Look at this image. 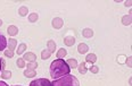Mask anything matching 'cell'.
<instances>
[{
	"mask_svg": "<svg viewBox=\"0 0 132 86\" xmlns=\"http://www.w3.org/2000/svg\"><path fill=\"white\" fill-rule=\"evenodd\" d=\"M71 71V68L68 67L67 62L63 59H57L51 62L50 65V75L53 78H59L65 75H68Z\"/></svg>",
	"mask_w": 132,
	"mask_h": 86,
	"instance_id": "cell-1",
	"label": "cell"
},
{
	"mask_svg": "<svg viewBox=\"0 0 132 86\" xmlns=\"http://www.w3.org/2000/svg\"><path fill=\"white\" fill-rule=\"evenodd\" d=\"M51 84H53V86H80L78 78L70 74L55 79Z\"/></svg>",
	"mask_w": 132,
	"mask_h": 86,
	"instance_id": "cell-2",
	"label": "cell"
},
{
	"mask_svg": "<svg viewBox=\"0 0 132 86\" xmlns=\"http://www.w3.org/2000/svg\"><path fill=\"white\" fill-rule=\"evenodd\" d=\"M30 86H53V84H51L50 80L46 78H39V79L32 80Z\"/></svg>",
	"mask_w": 132,
	"mask_h": 86,
	"instance_id": "cell-3",
	"label": "cell"
},
{
	"mask_svg": "<svg viewBox=\"0 0 132 86\" xmlns=\"http://www.w3.org/2000/svg\"><path fill=\"white\" fill-rule=\"evenodd\" d=\"M51 24H53L54 28L59 30V28H62L63 25H64V21H63L62 18H59V17H56V18L53 19V23H51Z\"/></svg>",
	"mask_w": 132,
	"mask_h": 86,
	"instance_id": "cell-4",
	"label": "cell"
},
{
	"mask_svg": "<svg viewBox=\"0 0 132 86\" xmlns=\"http://www.w3.org/2000/svg\"><path fill=\"white\" fill-rule=\"evenodd\" d=\"M23 59L27 60L29 62H33V61H37V55L33 53V52H26V53H24Z\"/></svg>",
	"mask_w": 132,
	"mask_h": 86,
	"instance_id": "cell-5",
	"label": "cell"
},
{
	"mask_svg": "<svg viewBox=\"0 0 132 86\" xmlns=\"http://www.w3.org/2000/svg\"><path fill=\"white\" fill-rule=\"evenodd\" d=\"M78 51H79V53H81V54H86L87 52L89 51V46H88L86 43H80L78 45Z\"/></svg>",
	"mask_w": 132,
	"mask_h": 86,
	"instance_id": "cell-6",
	"label": "cell"
},
{
	"mask_svg": "<svg viewBox=\"0 0 132 86\" xmlns=\"http://www.w3.org/2000/svg\"><path fill=\"white\" fill-rule=\"evenodd\" d=\"M7 32L10 36H15V35L18 34V28L15 26V25H10V26L7 28Z\"/></svg>",
	"mask_w": 132,
	"mask_h": 86,
	"instance_id": "cell-7",
	"label": "cell"
},
{
	"mask_svg": "<svg viewBox=\"0 0 132 86\" xmlns=\"http://www.w3.org/2000/svg\"><path fill=\"white\" fill-rule=\"evenodd\" d=\"M131 22H132V18H131V13L129 15H125L122 17V24L125 25V26H129L131 25Z\"/></svg>",
	"mask_w": 132,
	"mask_h": 86,
	"instance_id": "cell-8",
	"label": "cell"
},
{
	"mask_svg": "<svg viewBox=\"0 0 132 86\" xmlns=\"http://www.w3.org/2000/svg\"><path fill=\"white\" fill-rule=\"evenodd\" d=\"M64 43L67 46H73L74 43H75V37H73V36H66L64 39Z\"/></svg>",
	"mask_w": 132,
	"mask_h": 86,
	"instance_id": "cell-9",
	"label": "cell"
},
{
	"mask_svg": "<svg viewBox=\"0 0 132 86\" xmlns=\"http://www.w3.org/2000/svg\"><path fill=\"white\" fill-rule=\"evenodd\" d=\"M35 75H37V73H35L34 69H25V70H24V76L29 77V78L35 77Z\"/></svg>",
	"mask_w": 132,
	"mask_h": 86,
	"instance_id": "cell-10",
	"label": "cell"
},
{
	"mask_svg": "<svg viewBox=\"0 0 132 86\" xmlns=\"http://www.w3.org/2000/svg\"><path fill=\"white\" fill-rule=\"evenodd\" d=\"M82 35H83L84 37H87V39L92 37L93 36V31L91 28H84L83 31H82Z\"/></svg>",
	"mask_w": 132,
	"mask_h": 86,
	"instance_id": "cell-11",
	"label": "cell"
},
{
	"mask_svg": "<svg viewBox=\"0 0 132 86\" xmlns=\"http://www.w3.org/2000/svg\"><path fill=\"white\" fill-rule=\"evenodd\" d=\"M86 60H87V62L95 63L96 61H97V55H96L95 53H90V54H88L86 57Z\"/></svg>",
	"mask_w": 132,
	"mask_h": 86,
	"instance_id": "cell-12",
	"label": "cell"
},
{
	"mask_svg": "<svg viewBox=\"0 0 132 86\" xmlns=\"http://www.w3.org/2000/svg\"><path fill=\"white\" fill-rule=\"evenodd\" d=\"M16 45H17V41H16L15 39H10L9 42H8V50L14 51L15 48H16Z\"/></svg>",
	"mask_w": 132,
	"mask_h": 86,
	"instance_id": "cell-13",
	"label": "cell"
},
{
	"mask_svg": "<svg viewBox=\"0 0 132 86\" xmlns=\"http://www.w3.org/2000/svg\"><path fill=\"white\" fill-rule=\"evenodd\" d=\"M6 46H7V40L4 35H1V37H0V51H4L6 49Z\"/></svg>",
	"mask_w": 132,
	"mask_h": 86,
	"instance_id": "cell-14",
	"label": "cell"
},
{
	"mask_svg": "<svg viewBox=\"0 0 132 86\" xmlns=\"http://www.w3.org/2000/svg\"><path fill=\"white\" fill-rule=\"evenodd\" d=\"M48 50L51 52V53L56 51V43H55V41H53V40L48 41Z\"/></svg>",
	"mask_w": 132,
	"mask_h": 86,
	"instance_id": "cell-15",
	"label": "cell"
},
{
	"mask_svg": "<svg viewBox=\"0 0 132 86\" xmlns=\"http://www.w3.org/2000/svg\"><path fill=\"white\" fill-rule=\"evenodd\" d=\"M27 13H29V9H27L26 6H22V7H20V9H18V14H20V16H22V17L26 16Z\"/></svg>",
	"mask_w": 132,
	"mask_h": 86,
	"instance_id": "cell-16",
	"label": "cell"
},
{
	"mask_svg": "<svg viewBox=\"0 0 132 86\" xmlns=\"http://www.w3.org/2000/svg\"><path fill=\"white\" fill-rule=\"evenodd\" d=\"M66 62H67V65H68L70 68H76L78 67V61H76L75 59H68Z\"/></svg>",
	"mask_w": 132,
	"mask_h": 86,
	"instance_id": "cell-17",
	"label": "cell"
},
{
	"mask_svg": "<svg viewBox=\"0 0 132 86\" xmlns=\"http://www.w3.org/2000/svg\"><path fill=\"white\" fill-rule=\"evenodd\" d=\"M25 50H26V44L25 43H22L18 45V49H17V54H23L24 52H25Z\"/></svg>",
	"mask_w": 132,
	"mask_h": 86,
	"instance_id": "cell-18",
	"label": "cell"
},
{
	"mask_svg": "<svg viewBox=\"0 0 132 86\" xmlns=\"http://www.w3.org/2000/svg\"><path fill=\"white\" fill-rule=\"evenodd\" d=\"M66 54H67V51H66L65 49H59L58 51H57V58H58V59H63Z\"/></svg>",
	"mask_w": 132,
	"mask_h": 86,
	"instance_id": "cell-19",
	"label": "cell"
},
{
	"mask_svg": "<svg viewBox=\"0 0 132 86\" xmlns=\"http://www.w3.org/2000/svg\"><path fill=\"white\" fill-rule=\"evenodd\" d=\"M38 18H39V15H38L37 13H32V14H30V15H29V21L31 22V23L37 22Z\"/></svg>",
	"mask_w": 132,
	"mask_h": 86,
	"instance_id": "cell-20",
	"label": "cell"
},
{
	"mask_svg": "<svg viewBox=\"0 0 132 86\" xmlns=\"http://www.w3.org/2000/svg\"><path fill=\"white\" fill-rule=\"evenodd\" d=\"M51 55V52L49 51V50H43L42 52H41V58H42L43 60H46V59H48L49 57Z\"/></svg>",
	"mask_w": 132,
	"mask_h": 86,
	"instance_id": "cell-21",
	"label": "cell"
},
{
	"mask_svg": "<svg viewBox=\"0 0 132 86\" xmlns=\"http://www.w3.org/2000/svg\"><path fill=\"white\" fill-rule=\"evenodd\" d=\"M87 70H88V69L86 67V62L80 63V65H79V71H80V74H86Z\"/></svg>",
	"mask_w": 132,
	"mask_h": 86,
	"instance_id": "cell-22",
	"label": "cell"
},
{
	"mask_svg": "<svg viewBox=\"0 0 132 86\" xmlns=\"http://www.w3.org/2000/svg\"><path fill=\"white\" fill-rule=\"evenodd\" d=\"M16 65H17L20 68H24L25 67V60H24L23 58H18L17 61H16Z\"/></svg>",
	"mask_w": 132,
	"mask_h": 86,
	"instance_id": "cell-23",
	"label": "cell"
},
{
	"mask_svg": "<svg viewBox=\"0 0 132 86\" xmlns=\"http://www.w3.org/2000/svg\"><path fill=\"white\" fill-rule=\"evenodd\" d=\"M1 76H2V78H5V79H9L10 77H12V73L8 70H2Z\"/></svg>",
	"mask_w": 132,
	"mask_h": 86,
	"instance_id": "cell-24",
	"label": "cell"
},
{
	"mask_svg": "<svg viewBox=\"0 0 132 86\" xmlns=\"http://www.w3.org/2000/svg\"><path fill=\"white\" fill-rule=\"evenodd\" d=\"M38 67V62L33 61V62H29L27 63V69H35Z\"/></svg>",
	"mask_w": 132,
	"mask_h": 86,
	"instance_id": "cell-25",
	"label": "cell"
},
{
	"mask_svg": "<svg viewBox=\"0 0 132 86\" xmlns=\"http://www.w3.org/2000/svg\"><path fill=\"white\" fill-rule=\"evenodd\" d=\"M4 53H5V55H6V57L12 58L13 55H14V51H10V50H7V51H5Z\"/></svg>",
	"mask_w": 132,
	"mask_h": 86,
	"instance_id": "cell-26",
	"label": "cell"
},
{
	"mask_svg": "<svg viewBox=\"0 0 132 86\" xmlns=\"http://www.w3.org/2000/svg\"><path fill=\"white\" fill-rule=\"evenodd\" d=\"M90 70H91V73H93V74H97L99 71V68L97 67V66H92V67L90 68Z\"/></svg>",
	"mask_w": 132,
	"mask_h": 86,
	"instance_id": "cell-27",
	"label": "cell"
},
{
	"mask_svg": "<svg viewBox=\"0 0 132 86\" xmlns=\"http://www.w3.org/2000/svg\"><path fill=\"white\" fill-rule=\"evenodd\" d=\"M126 60H128V61H126V63H128V66H129V67H132V63H131V60H132V58L131 57H129L128 58V59H126Z\"/></svg>",
	"mask_w": 132,
	"mask_h": 86,
	"instance_id": "cell-28",
	"label": "cell"
},
{
	"mask_svg": "<svg viewBox=\"0 0 132 86\" xmlns=\"http://www.w3.org/2000/svg\"><path fill=\"white\" fill-rule=\"evenodd\" d=\"M124 5H125L126 7H131V5H132V1H131V0H129V1H125V2H124Z\"/></svg>",
	"mask_w": 132,
	"mask_h": 86,
	"instance_id": "cell-29",
	"label": "cell"
},
{
	"mask_svg": "<svg viewBox=\"0 0 132 86\" xmlns=\"http://www.w3.org/2000/svg\"><path fill=\"white\" fill-rule=\"evenodd\" d=\"M0 86H8V84H6L5 82H0Z\"/></svg>",
	"mask_w": 132,
	"mask_h": 86,
	"instance_id": "cell-30",
	"label": "cell"
},
{
	"mask_svg": "<svg viewBox=\"0 0 132 86\" xmlns=\"http://www.w3.org/2000/svg\"><path fill=\"white\" fill-rule=\"evenodd\" d=\"M0 70H1V58H0Z\"/></svg>",
	"mask_w": 132,
	"mask_h": 86,
	"instance_id": "cell-31",
	"label": "cell"
},
{
	"mask_svg": "<svg viewBox=\"0 0 132 86\" xmlns=\"http://www.w3.org/2000/svg\"><path fill=\"white\" fill-rule=\"evenodd\" d=\"M1 25H2V21H1V19H0V26H1Z\"/></svg>",
	"mask_w": 132,
	"mask_h": 86,
	"instance_id": "cell-32",
	"label": "cell"
},
{
	"mask_svg": "<svg viewBox=\"0 0 132 86\" xmlns=\"http://www.w3.org/2000/svg\"><path fill=\"white\" fill-rule=\"evenodd\" d=\"M13 86H22V85H13Z\"/></svg>",
	"mask_w": 132,
	"mask_h": 86,
	"instance_id": "cell-33",
	"label": "cell"
},
{
	"mask_svg": "<svg viewBox=\"0 0 132 86\" xmlns=\"http://www.w3.org/2000/svg\"><path fill=\"white\" fill-rule=\"evenodd\" d=\"M0 37H1V35H0Z\"/></svg>",
	"mask_w": 132,
	"mask_h": 86,
	"instance_id": "cell-34",
	"label": "cell"
}]
</instances>
